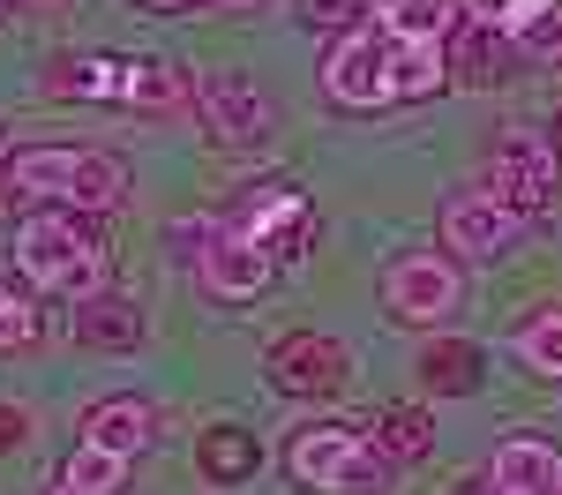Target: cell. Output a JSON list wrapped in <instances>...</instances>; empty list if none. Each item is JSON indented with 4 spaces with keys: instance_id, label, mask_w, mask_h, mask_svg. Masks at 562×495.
I'll return each instance as SVG.
<instances>
[{
    "instance_id": "6da1fadb",
    "label": "cell",
    "mask_w": 562,
    "mask_h": 495,
    "mask_svg": "<svg viewBox=\"0 0 562 495\" xmlns=\"http://www.w3.org/2000/svg\"><path fill=\"white\" fill-rule=\"evenodd\" d=\"M450 83V53L442 38H397L383 23H368V31H346V38L330 45V60H323V90H330V105H405V98H435V90Z\"/></svg>"
},
{
    "instance_id": "7a4b0ae2",
    "label": "cell",
    "mask_w": 562,
    "mask_h": 495,
    "mask_svg": "<svg viewBox=\"0 0 562 495\" xmlns=\"http://www.w3.org/2000/svg\"><path fill=\"white\" fill-rule=\"evenodd\" d=\"M8 188L15 195H53L60 211H121L128 173L105 150H83V143H38V150L8 158Z\"/></svg>"
},
{
    "instance_id": "3957f363",
    "label": "cell",
    "mask_w": 562,
    "mask_h": 495,
    "mask_svg": "<svg viewBox=\"0 0 562 495\" xmlns=\"http://www.w3.org/2000/svg\"><path fill=\"white\" fill-rule=\"evenodd\" d=\"M15 270L38 285V293H60V301H90L105 293V248L90 240L68 211H38L15 233Z\"/></svg>"
},
{
    "instance_id": "277c9868",
    "label": "cell",
    "mask_w": 562,
    "mask_h": 495,
    "mask_svg": "<svg viewBox=\"0 0 562 495\" xmlns=\"http://www.w3.org/2000/svg\"><path fill=\"white\" fill-rule=\"evenodd\" d=\"M285 473L315 495H375L390 481V458L375 450L368 428L323 420V428H301V436L285 443Z\"/></svg>"
},
{
    "instance_id": "5b68a950",
    "label": "cell",
    "mask_w": 562,
    "mask_h": 495,
    "mask_svg": "<svg viewBox=\"0 0 562 495\" xmlns=\"http://www.w3.org/2000/svg\"><path fill=\"white\" fill-rule=\"evenodd\" d=\"M510 218H540L548 211V195H555V150L540 143V135H503L495 143V158H487V180H480Z\"/></svg>"
},
{
    "instance_id": "8992f818",
    "label": "cell",
    "mask_w": 562,
    "mask_h": 495,
    "mask_svg": "<svg viewBox=\"0 0 562 495\" xmlns=\"http://www.w3.org/2000/svg\"><path fill=\"white\" fill-rule=\"evenodd\" d=\"M233 233H248L262 256L278 263V256H301V248H307V233H315V211H307L301 188L270 180V188H256V195L233 211Z\"/></svg>"
},
{
    "instance_id": "52a82bcc",
    "label": "cell",
    "mask_w": 562,
    "mask_h": 495,
    "mask_svg": "<svg viewBox=\"0 0 562 495\" xmlns=\"http://www.w3.org/2000/svg\"><path fill=\"white\" fill-rule=\"evenodd\" d=\"M383 308L397 323H442V315L458 308V263H442V256H397L383 270Z\"/></svg>"
},
{
    "instance_id": "ba28073f",
    "label": "cell",
    "mask_w": 562,
    "mask_h": 495,
    "mask_svg": "<svg viewBox=\"0 0 562 495\" xmlns=\"http://www.w3.org/2000/svg\"><path fill=\"white\" fill-rule=\"evenodd\" d=\"M270 256H262L248 233H233V225H217L211 233V248L195 256V278H203V293L211 301H256L262 285H270Z\"/></svg>"
},
{
    "instance_id": "9c48e42d",
    "label": "cell",
    "mask_w": 562,
    "mask_h": 495,
    "mask_svg": "<svg viewBox=\"0 0 562 495\" xmlns=\"http://www.w3.org/2000/svg\"><path fill=\"white\" fill-rule=\"evenodd\" d=\"M510 233H518V218L487 195V188H458L450 203H442V240L465 256V263H487V256H503L510 248Z\"/></svg>"
},
{
    "instance_id": "30bf717a",
    "label": "cell",
    "mask_w": 562,
    "mask_h": 495,
    "mask_svg": "<svg viewBox=\"0 0 562 495\" xmlns=\"http://www.w3.org/2000/svg\"><path fill=\"white\" fill-rule=\"evenodd\" d=\"M338 375H346V346L323 338V330H301V338H278L270 346V383L278 391L323 398V391H338Z\"/></svg>"
},
{
    "instance_id": "8fae6325",
    "label": "cell",
    "mask_w": 562,
    "mask_h": 495,
    "mask_svg": "<svg viewBox=\"0 0 562 495\" xmlns=\"http://www.w3.org/2000/svg\"><path fill=\"white\" fill-rule=\"evenodd\" d=\"M203 121H211L217 143H262L270 135V98H262L248 76H203Z\"/></svg>"
},
{
    "instance_id": "7c38bea8",
    "label": "cell",
    "mask_w": 562,
    "mask_h": 495,
    "mask_svg": "<svg viewBox=\"0 0 562 495\" xmlns=\"http://www.w3.org/2000/svg\"><path fill=\"white\" fill-rule=\"evenodd\" d=\"M487 481H495L503 495H548L562 481V458H555V443H540V436H503Z\"/></svg>"
},
{
    "instance_id": "4fadbf2b",
    "label": "cell",
    "mask_w": 562,
    "mask_h": 495,
    "mask_svg": "<svg viewBox=\"0 0 562 495\" xmlns=\"http://www.w3.org/2000/svg\"><path fill=\"white\" fill-rule=\"evenodd\" d=\"M121 105L143 113V121H173L180 105H188V76H180L173 60H143L135 53L128 68H121Z\"/></svg>"
},
{
    "instance_id": "5bb4252c",
    "label": "cell",
    "mask_w": 562,
    "mask_h": 495,
    "mask_svg": "<svg viewBox=\"0 0 562 495\" xmlns=\"http://www.w3.org/2000/svg\"><path fill=\"white\" fill-rule=\"evenodd\" d=\"M158 436V420H150V405L143 398H98L83 413V443L98 450H121V458H135V450Z\"/></svg>"
},
{
    "instance_id": "9a60e30c",
    "label": "cell",
    "mask_w": 562,
    "mask_h": 495,
    "mask_svg": "<svg viewBox=\"0 0 562 495\" xmlns=\"http://www.w3.org/2000/svg\"><path fill=\"white\" fill-rule=\"evenodd\" d=\"M121 53H83V60H60L45 68V98H90V105H121Z\"/></svg>"
},
{
    "instance_id": "2e32d148",
    "label": "cell",
    "mask_w": 562,
    "mask_h": 495,
    "mask_svg": "<svg viewBox=\"0 0 562 495\" xmlns=\"http://www.w3.org/2000/svg\"><path fill=\"white\" fill-rule=\"evenodd\" d=\"M60 488H68V495H113V488H128V458H121V450H98V443H76V458L60 465Z\"/></svg>"
},
{
    "instance_id": "e0dca14e",
    "label": "cell",
    "mask_w": 562,
    "mask_h": 495,
    "mask_svg": "<svg viewBox=\"0 0 562 495\" xmlns=\"http://www.w3.org/2000/svg\"><path fill=\"white\" fill-rule=\"evenodd\" d=\"M256 436H240V428H211V436H203V473H211V481H225V488H240V481H248V473H256Z\"/></svg>"
},
{
    "instance_id": "ac0fdd59",
    "label": "cell",
    "mask_w": 562,
    "mask_h": 495,
    "mask_svg": "<svg viewBox=\"0 0 562 495\" xmlns=\"http://www.w3.org/2000/svg\"><path fill=\"white\" fill-rule=\"evenodd\" d=\"M428 443H435V428H428L420 405H390L383 420H375V450H383V458H420Z\"/></svg>"
},
{
    "instance_id": "d6986e66",
    "label": "cell",
    "mask_w": 562,
    "mask_h": 495,
    "mask_svg": "<svg viewBox=\"0 0 562 495\" xmlns=\"http://www.w3.org/2000/svg\"><path fill=\"white\" fill-rule=\"evenodd\" d=\"M518 360L540 375H562V308H540L518 323Z\"/></svg>"
},
{
    "instance_id": "ffe728a7",
    "label": "cell",
    "mask_w": 562,
    "mask_h": 495,
    "mask_svg": "<svg viewBox=\"0 0 562 495\" xmlns=\"http://www.w3.org/2000/svg\"><path fill=\"white\" fill-rule=\"evenodd\" d=\"M375 23L397 31V38H442L450 31V0H383Z\"/></svg>"
},
{
    "instance_id": "44dd1931",
    "label": "cell",
    "mask_w": 562,
    "mask_h": 495,
    "mask_svg": "<svg viewBox=\"0 0 562 495\" xmlns=\"http://www.w3.org/2000/svg\"><path fill=\"white\" fill-rule=\"evenodd\" d=\"M76 330H83L90 346H135V315H128V301H105V293H90V301H83Z\"/></svg>"
},
{
    "instance_id": "7402d4cb",
    "label": "cell",
    "mask_w": 562,
    "mask_h": 495,
    "mask_svg": "<svg viewBox=\"0 0 562 495\" xmlns=\"http://www.w3.org/2000/svg\"><path fill=\"white\" fill-rule=\"evenodd\" d=\"M420 368H428L435 391H473V383H480V353H473V346H435Z\"/></svg>"
},
{
    "instance_id": "603a6c76",
    "label": "cell",
    "mask_w": 562,
    "mask_h": 495,
    "mask_svg": "<svg viewBox=\"0 0 562 495\" xmlns=\"http://www.w3.org/2000/svg\"><path fill=\"white\" fill-rule=\"evenodd\" d=\"M510 38L532 45V53H562V8H555V0H540V8L525 15L518 31H510Z\"/></svg>"
},
{
    "instance_id": "cb8c5ba5",
    "label": "cell",
    "mask_w": 562,
    "mask_h": 495,
    "mask_svg": "<svg viewBox=\"0 0 562 495\" xmlns=\"http://www.w3.org/2000/svg\"><path fill=\"white\" fill-rule=\"evenodd\" d=\"M532 8H540V0H465V15H473L480 31H518Z\"/></svg>"
},
{
    "instance_id": "d4e9b609",
    "label": "cell",
    "mask_w": 562,
    "mask_h": 495,
    "mask_svg": "<svg viewBox=\"0 0 562 495\" xmlns=\"http://www.w3.org/2000/svg\"><path fill=\"white\" fill-rule=\"evenodd\" d=\"M23 346H38V308L8 301V308H0V353H23Z\"/></svg>"
},
{
    "instance_id": "484cf974",
    "label": "cell",
    "mask_w": 562,
    "mask_h": 495,
    "mask_svg": "<svg viewBox=\"0 0 562 495\" xmlns=\"http://www.w3.org/2000/svg\"><path fill=\"white\" fill-rule=\"evenodd\" d=\"M465 76H480V83L503 76V68H495V31H480V23H473V45H465Z\"/></svg>"
},
{
    "instance_id": "4316f807",
    "label": "cell",
    "mask_w": 562,
    "mask_h": 495,
    "mask_svg": "<svg viewBox=\"0 0 562 495\" xmlns=\"http://www.w3.org/2000/svg\"><path fill=\"white\" fill-rule=\"evenodd\" d=\"M211 233H217L211 218H188V225H173V256H188V263H195V256L211 248Z\"/></svg>"
},
{
    "instance_id": "83f0119b",
    "label": "cell",
    "mask_w": 562,
    "mask_h": 495,
    "mask_svg": "<svg viewBox=\"0 0 562 495\" xmlns=\"http://www.w3.org/2000/svg\"><path fill=\"white\" fill-rule=\"evenodd\" d=\"M15 436H23V413H15V405H0V450L15 443Z\"/></svg>"
},
{
    "instance_id": "f1b7e54d",
    "label": "cell",
    "mask_w": 562,
    "mask_h": 495,
    "mask_svg": "<svg viewBox=\"0 0 562 495\" xmlns=\"http://www.w3.org/2000/svg\"><path fill=\"white\" fill-rule=\"evenodd\" d=\"M150 8H203V0H150Z\"/></svg>"
},
{
    "instance_id": "f546056e",
    "label": "cell",
    "mask_w": 562,
    "mask_h": 495,
    "mask_svg": "<svg viewBox=\"0 0 562 495\" xmlns=\"http://www.w3.org/2000/svg\"><path fill=\"white\" fill-rule=\"evenodd\" d=\"M203 8H256V0H203Z\"/></svg>"
},
{
    "instance_id": "4dcf8cb0",
    "label": "cell",
    "mask_w": 562,
    "mask_h": 495,
    "mask_svg": "<svg viewBox=\"0 0 562 495\" xmlns=\"http://www.w3.org/2000/svg\"><path fill=\"white\" fill-rule=\"evenodd\" d=\"M465 495H480V481H465ZM487 495H503V488H495V481H487Z\"/></svg>"
},
{
    "instance_id": "1f68e13d",
    "label": "cell",
    "mask_w": 562,
    "mask_h": 495,
    "mask_svg": "<svg viewBox=\"0 0 562 495\" xmlns=\"http://www.w3.org/2000/svg\"><path fill=\"white\" fill-rule=\"evenodd\" d=\"M8 301H15V293H0V308H8Z\"/></svg>"
},
{
    "instance_id": "d6a6232c",
    "label": "cell",
    "mask_w": 562,
    "mask_h": 495,
    "mask_svg": "<svg viewBox=\"0 0 562 495\" xmlns=\"http://www.w3.org/2000/svg\"><path fill=\"white\" fill-rule=\"evenodd\" d=\"M15 8H38V0H15Z\"/></svg>"
},
{
    "instance_id": "836d02e7",
    "label": "cell",
    "mask_w": 562,
    "mask_h": 495,
    "mask_svg": "<svg viewBox=\"0 0 562 495\" xmlns=\"http://www.w3.org/2000/svg\"><path fill=\"white\" fill-rule=\"evenodd\" d=\"M548 495H562V481H555V488H548Z\"/></svg>"
},
{
    "instance_id": "e575fe53",
    "label": "cell",
    "mask_w": 562,
    "mask_h": 495,
    "mask_svg": "<svg viewBox=\"0 0 562 495\" xmlns=\"http://www.w3.org/2000/svg\"><path fill=\"white\" fill-rule=\"evenodd\" d=\"M0 8H15V0H0Z\"/></svg>"
},
{
    "instance_id": "d590c367",
    "label": "cell",
    "mask_w": 562,
    "mask_h": 495,
    "mask_svg": "<svg viewBox=\"0 0 562 495\" xmlns=\"http://www.w3.org/2000/svg\"><path fill=\"white\" fill-rule=\"evenodd\" d=\"M0 166H8V150H0Z\"/></svg>"
},
{
    "instance_id": "8d00e7d4",
    "label": "cell",
    "mask_w": 562,
    "mask_h": 495,
    "mask_svg": "<svg viewBox=\"0 0 562 495\" xmlns=\"http://www.w3.org/2000/svg\"><path fill=\"white\" fill-rule=\"evenodd\" d=\"M53 495H68V488H53Z\"/></svg>"
},
{
    "instance_id": "74e56055",
    "label": "cell",
    "mask_w": 562,
    "mask_h": 495,
    "mask_svg": "<svg viewBox=\"0 0 562 495\" xmlns=\"http://www.w3.org/2000/svg\"><path fill=\"white\" fill-rule=\"evenodd\" d=\"M555 60H562V53H555Z\"/></svg>"
}]
</instances>
